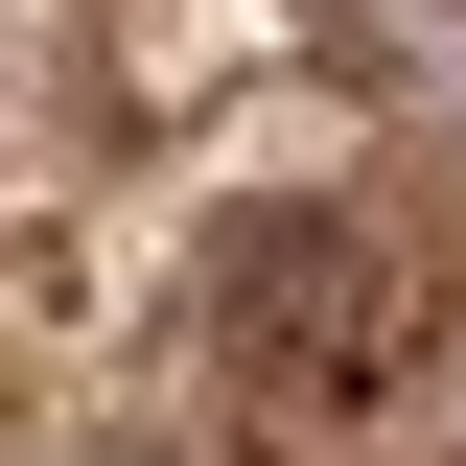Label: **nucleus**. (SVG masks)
Here are the masks:
<instances>
[{"instance_id": "nucleus-1", "label": "nucleus", "mask_w": 466, "mask_h": 466, "mask_svg": "<svg viewBox=\"0 0 466 466\" xmlns=\"http://www.w3.org/2000/svg\"><path fill=\"white\" fill-rule=\"evenodd\" d=\"M443 303H466L443 233L373 210V187H327V210H280V233L210 280V397L257 420V443H327V420H373L420 350H443Z\"/></svg>"}]
</instances>
